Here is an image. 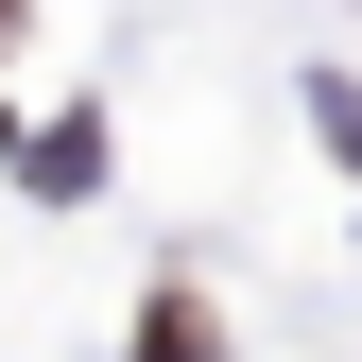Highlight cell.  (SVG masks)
Returning a JSON list of instances; mask_svg holds the SVG:
<instances>
[{
  "label": "cell",
  "instance_id": "cell-1",
  "mask_svg": "<svg viewBox=\"0 0 362 362\" xmlns=\"http://www.w3.org/2000/svg\"><path fill=\"white\" fill-rule=\"evenodd\" d=\"M18 173H35V190H104V139H86V121H52V139H18Z\"/></svg>",
  "mask_w": 362,
  "mask_h": 362
},
{
  "label": "cell",
  "instance_id": "cell-2",
  "mask_svg": "<svg viewBox=\"0 0 362 362\" xmlns=\"http://www.w3.org/2000/svg\"><path fill=\"white\" fill-rule=\"evenodd\" d=\"M139 362H207V310H190V293H156V310H139Z\"/></svg>",
  "mask_w": 362,
  "mask_h": 362
}]
</instances>
